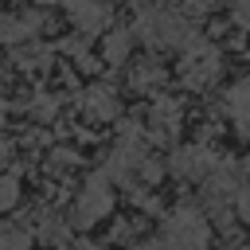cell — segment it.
Segmentation results:
<instances>
[{"instance_id": "6da1fadb", "label": "cell", "mask_w": 250, "mask_h": 250, "mask_svg": "<svg viewBox=\"0 0 250 250\" xmlns=\"http://www.w3.org/2000/svg\"><path fill=\"white\" fill-rule=\"evenodd\" d=\"M133 31L156 51H188L191 43H199L191 20H184L176 8H141Z\"/></svg>"}, {"instance_id": "7a4b0ae2", "label": "cell", "mask_w": 250, "mask_h": 250, "mask_svg": "<svg viewBox=\"0 0 250 250\" xmlns=\"http://www.w3.org/2000/svg\"><path fill=\"white\" fill-rule=\"evenodd\" d=\"M207 242H211V227L199 207L184 203L164 219V250H207Z\"/></svg>"}, {"instance_id": "3957f363", "label": "cell", "mask_w": 250, "mask_h": 250, "mask_svg": "<svg viewBox=\"0 0 250 250\" xmlns=\"http://www.w3.org/2000/svg\"><path fill=\"white\" fill-rule=\"evenodd\" d=\"M109 207H113L109 176H105V172H94V176L82 184L78 199H74V223H78V227H94L98 219H105V215H109Z\"/></svg>"}, {"instance_id": "277c9868", "label": "cell", "mask_w": 250, "mask_h": 250, "mask_svg": "<svg viewBox=\"0 0 250 250\" xmlns=\"http://www.w3.org/2000/svg\"><path fill=\"white\" fill-rule=\"evenodd\" d=\"M219 51L211 47V43H191L188 51H184V66H180V78H184V86L188 90H203V86H211L215 78H219Z\"/></svg>"}, {"instance_id": "5b68a950", "label": "cell", "mask_w": 250, "mask_h": 250, "mask_svg": "<svg viewBox=\"0 0 250 250\" xmlns=\"http://www.w3.org/2000/svg\"><path fill=\"white\" fill-rule=\"evenodd\" d=\"M59 4H62V12L70 16V23L82 31V39L102 35V31L109 27V20H113V12H109L105 0H59Z\"/></svg>"}, {"instance_id": "8992f818", "label": "cell", "mask_w": 250, "mask_h": 250, "mask_svg": "<svg viewBox=\"0 0 250 250\" xmlns=\"http://www.w3.org/2000/svg\"><path fill=\"white\" fill-rule=\"evenodd\" d=\"M219 164H223L219 152L207 145H188V148H176V156H172V172L180 180H207Z\"/></svg>"}, {"instance_id": "52a82bcc", "label": "cell", "mask_w": 250, "mask_h": 250, "mask_svg": "<svg viewBox=\"0 0 250 250\" xmlns=\"http://www.w3.org/2000/svg\"><path fill=\"white\" fill-rule=\"evenodd\" d=\"M117 109H121V102H117V90H113V86H94V90L86 94V113H90L94 121H113Z\"/></svg>"}, {"instance_id": "ba28073f", "label": "cell", "mask_w": 250, "mask_h": 250, "mask_svg": "<svg viewBox=\"0 0 250 250\" xmlns=\"http://www.w3.org/2000/svg\"><path fill=\"white\" fill-rule=\"evenodd\" d=\"M227 113H230L234 125L250 137V74H246L242 82L230 86V94H227Z\"/></svg>"}, {"instance_id": "9c48e42d", "label": "cell", "mask_w": 250, "mask_h": 250, "mask_svg": "<svg viewBox=\"0 0 250 250\" xmlns=\"http://www.w3.org/2000/svg\"><path fill=\"white\" fill-rule=\"evenodd\" d=\"M160 125V137H176L180 133V105L172 98H156L152 105V129Z\"/></svg>"}, {"instance_id": "30bf717a", "label": "cell", "mask_w": 250, "mask_h": 250, "mask_svg": "<svg viewBox=\"0 0 250 250\" xmlns=\"http://www.w3.org/2000/svg\"><path fill=\"white\" fill-rule=\"evenodd\" d=\"M129 51H133V27H117L105 35V62L109 66H121L129 59Z\"/></svg>"}, {"instance_id": "8fae6325", "label": "cell", "mask_w": 250, "mask_h": 250, "mask_svg": "<svg viewBox=\"0 0 250 250\" xmlns=\"http://www.w3.org/2000/svg\"><path fill=\"white\" fill-rule=\"evenodd\" d=\"M31 35H35V27H31L27 16H0V43L4 47H16V43H23Z\"/></svg>"}, {"instance_id": "7c38bea8", "label": "cell", "mask_w": 250, "mask_h": 250, "mask_svg": "<svg viewBox=\"0 0 250 250\" xmlns=\"http://www.w3.org/2000/svg\"><path fill=\"white\" fill-rule=\"evenodd\" d=\"M129 86H133V90H141V94L160 90V86H164V70H160L156 62H137V66L129 70Z\"/></svg>"}, {"instance_id": "4fadbf2b", "label": "cell", "mask_w": 250, "mask_h": 250, "mask_svg": "<svg viewBox=\"0 0 250 250\" xmlns=\"http://www.w3.org/2000/svg\"><path fill=\"white\" fill-rule=\"evenodd\" d=\"M47 59H51V51L39 47V43H31V47H16V55H12V62H16L20 70H43Z\"/></svg>"}, {"instance_id": "5bb4252c", "label": "cell", "mask_w": 250, "mask_h": 250, "mask_svg": "<svg viewBox=\"0 0 250 250\" xmlns=\"http://www.w3.org/2000/svg\"><path fill=\"white\" fill-rule=\"evenodd\" d=\"M27 246H31V230L0 219V250H27Z\"/></svg>"}, {"instance_id": "9a60e30c", "label": "cell", "mask_w": 250, "mask_h": 250, "mask_svg": "<svg viewBox=\"0 0 250 250\" xmlns=\"http://www.w3.org/2000/svg\"><path fill=\"white\" fill-rule=\"evenodd\" d=\"M35 230H39V234H43L47 242H66V223H59L55 215H39Z\"/></svg>"}, {"instance_id": "2e32d148", "label": "cell", "mask_w": 250, "mask_h": 250, "mask_svg": "<svg viewBox=\"0 0 250 250\" xmlns=\"http://www.w3.org/2000/svg\"><path fill=\"white\" fill-rule=\"evenodd\" d=\"M176 12L184 20H203V16L215 12V0H176Z\"/></svg>"}, {"instance_id": "e0dca14e", "label": "cell", "mask_w": 250, "mask_h": 250, "mask_svg": "<svg viewBox=\"0 0 250 250\" xmlns=\"http://www.w3.org/2000/svg\"><path fill=\"white\" fill-rule=\"evenodd\" d=\"M16 199H20V180L12 172H0V211L16 207Z\"/></svg>"}, {"instance_id": "ac0fdd59", "label": "cell", "mask_w": 250, "mask_h": 250, "mask_svg": "<svg viewBox=\"0 0 250 250\" xmlns=\"http://www.w3.org/2000/svg\"><path fill=\"white\" fill-rule=\"evenodd\" d=\"M234 211H238V219H246V223H250V184H242V188H238V195H234Z\"/></svg>"}, {"instance_id": "d6986e66", "label": "cell", "mask_w": 250, "mask_h": 250, "mask_svg": "<svg viewBox=\"0 0 250 250\" xmlns=\"http://www.w3.org/2000/svg\"><path fill=\"white\" fill-rule=\"evenodd\" d=\"M230 8H234V23L250 31V0H230Z\"/></svg>"}, {"instance_id": "ffe728a7", "label": "cell", "mask_w": 250, "mask_h": 250, "mask_svg": "<svg viewBox=\"0 0 250 250\" xmlns=\"http://www.w3.org/2000/svg\"><path fill=\"white\" fill-rule=\"evenodd\" d=\"M35 113H39V117H51V113H55V102H51V98H39V102H35Z\"/></svg>"}, {"instance_id": "44dd1931", "label": "cell", "mask_w": 250, "mask_h": 250, "mask_svg": "<svg viewBox=\"0 0 250 250\" xmlns=\"http://www.w3.org/2000/svg\"><path fill=\"white\" fill-rule=\"evenodd\" d=\"M12 160V141H0V168Z\"/></svg>"}, {"instance_id": "7402d4cb", "label": "cell", "mask_w": 250, "mask_h": 250, "mask_svg": "<svg viewBox=\"0 0 250 250\" xmlns=\"http://www.w3.org/2000/svg\"><path fill=\"white\" fill-rule=\"evenodd\" d=\"M74 250H98V246H90V242H78V246H74Z\"/></svg>"}, {"instance_id": "603a6c76", "label": "cell", "mask_w": 250, "mask_h": 250, "mask_svg": "<svg viewBox=\"0 0 250 250\" xmlns=\"http://www.w3.org/2000/svg\"><path fill=\"white\" fill-rule=\"evenodd\" d=\"M35 4H55V0H35Z\"/></svg>"}, {"instance_id": "cb8c5ba5", "label": "cell", "mask_w": 250, "mask_h": 250, "mask_svg": "<svg viewBox=\"0 0 250 250\" xmlns=\"http://www.w3.org/2000/svg\"><path fill=\"white\" fill-rule=\"evenodd\" d=\"M137 250H145V246H137Z\"/></svg>"}]
</instances>
